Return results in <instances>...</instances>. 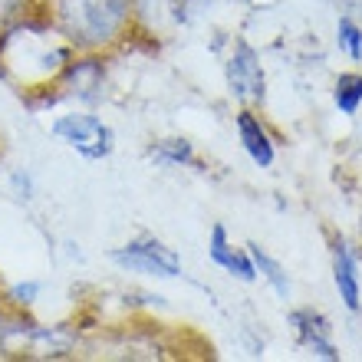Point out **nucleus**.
<instances>
[{"mask_svg": "<svg viewBox=\"0 0 362 362\" xmlns=\"http://www.w3.org/2000/svg\"><path fill=\"white\" fill-rule=\"evenodd\" d=\"M115 267L129 270V274H148V276H162V280H172V276H181V257L178 250L168 247L162 238L155 234H139L129 244L115 247L112 254Z\"/></svg>", "mask_w": 362, "mask_h": 362, "instance_id": "obj_3", "label": "nucleus"}, {"mask_svg": "<svg viewBox=\"0 0 362 362\" xmlns=\"http://www.w3.org/2000/svg\"><path fill=\"white\" fill-rule=\"evenodd\" d=\"M234 125H238L240 148L247 152L250 162L257 168H270L276 162V145H274V135L267 132V125L260 122V115L254 109H240L234 115Z\"/></svg>", "mask_w": 362, "mask_h": 362, "instance_id": "obj_9", "label": "nucleus"}, {"mask_svg": "<svg viewBox=\"0 0 362 362\" xmlns=\"http://www.w3.org/2000/svg\"><path fill=\"white\" fill-rule=\"evenodd\" d=\"M53 135L89 162H103L115 148V132L93 112H66L53 119Z\"/></svg>", "mask_w": 362, "mask_h": 362, "instance_id": "obj_4", "label": "nucleus"}, {"mask_svg": "<svg viewBox=\"0 0 362 362\" xmlns=\"http://www.w3.org/2000/svg\"><path fill=\"white\" fill-rule=\"evenodd\" d=\"M290 326H293V336L296 343L310 349L316 359H326V362H339V349L333 343V326L326 320L320 310L313 306H300V310H290Z\"/></svg>", "mask_w": 362, "mask_h": 362, "instance_id": "obj_7", "label": "nucleus"}, {"mask_svg": "<svg viewBox=\"0 0 362 362\" xmlns=\"http://www.w3.org/2000/svg\"><path fill=\"white\" fill-rule=\"evenodd\" d=\"M43 293V284L40 280H20V284H10L7 286V303L13 310H30V306L40 300Z\"/></svg>", "mask_w": 362, "mask_h": 362, "instance_id": "obj_16", "label": "nucleus"}, {"mask_svg": "<svg viewBox=\"0 0 362 362\" xmlns=\"http://www.w3.org/2000/svg\"><path fill=\"white\" fill-rule=\"evenodd\" d=\"M148 158L162 165H194V145L188 139H158V142L148 148Z\"/></svg>", "mask_w": 362, "mask_h": 362, "instance_id": "obj_12", "label": "nucleus"}, {"mask_svg": "<svg viewBox=\"0 0 362 362\" xmlns=\"http://www.w3.org/2000/svg\"><path fill=\"white\" fill-rule=\"evenodd\" d=\"M208 257L211 264H218L224 274L238 276L240 284H254L257 280V267H254V257H250L247 247H234L228 240V230L224 224H214L208 238Z\"/></svg>", "mask_w": 362, "mask_h": 362, "instance_id": "obj_8", "label": "nucleus"}, {"mask_svg": "<svg viewBox=\"0 0 362 362\" xmlns=\"http://www.w3.org/2000/svg\"><path fill=\"white\" fill-rule=\"evenodd\" d=\"M336 43H339V49L349 59H356V63L362 59V27L356 20L339 17V23H336Z\"/></svg>", "mask_w": 362, "mask_h": 362, "instance_id": "obj_15", "label": "nucleus"}, {"mask_svg": "<svg viewBox=\"0 0 362 362\" xmlns=\"http://www.w3.org/2000/svg\"><path fill=\"white\" fill-rule=\"evenodd\" d=\"M49 20L76 53H109L135 30V0H47Z\"/></svg>", "mask_w": 362, "mask_h": 362, "instance_id": "obj_2", "label": "nucleus"}, {"mask_svg": "<svg viewBox=\"0 0 362 362\" xmlns=\"http://www.w3.org/2000/svg\"><path fill=\"white\" fill-rule=\"evenodd\" d=\"M10 181H13V188L20 191L17 198H30V178H27V175H23V172H13V178H10Z\"/></svg>", "mask_w": 362, "mask_h": 362, "instance_id": "obj_17", "label": "nucleus"}, {"mask_svg": "<svg viewBox=\"0 0 362 362\" xmlns=\"http://www.w3.org/2000/svg\"><path fill=\"white\" fill-rule=\"evenodd\" d=\"M250 257H254V267H257V276L264 280V284H270V290H274L280 300H290V276H286V267L280 264L276 257H270L267 250L260 247V244H247Z\"/></svg>", "mask_w": 362, "mask_h": 362, "instance_id": "obj_11", "label": "nucleus"}, {"mask_svg": "<svg viewBox=\"0 0 362 362\" xmlns=\"http://www.w3.org/2000/svg\"><path fill=\"white\" fill-rule=\"evenodd\" d=\"M4 320H7V316H4V310H0V329H4Z\"/></svg>", "mask_w": 362, "mask_h": 362, "instance_id": "obj_19", "label": "nucleus"}, {"mask_svg": "<svg viewBox=\"0 0 362 362\" xmlns=\"http://www.w3.org/2000/svg\"><path fill=\"white\" fill-rule=\"evenodd\" d=\"M224 76H228V89L230 95L238 99L244 109H257L267 99V76H264V66H260L257 49L238 40L234 43V53L224 63Z\"/></svg>", "mask_w": 362, "mask_h": 362, "instance_id": "obj_5", "label": "nucleus"}, {"mask_svg": "<svg viewBox=\"0 0 362 362\" xmlns=\"http://www.w3.org/2000/svg\"><path fill=\"white\" fill-rule=\"evenodd\" d=\"M43 10H47V0H0V33Z\"/></svg>", "mask_w": 362, "mask_h": 362, "instance_id": "obj_14", "label": "nucleus"}, {"mask_svg": "<svg viewBox=\"0 0 362 362\" xmlns=\"http://www.w3.org/2000/svg\"><path fill=\"white\" fill-rule=\"evenodd\" d=\"M73 57V43L59 33L47 10L0 33V76L20 95L40 93L43 103H57V83Z\"/></svg>", "mask_w": 362, "mask_h": 362, "instance_id": "obj_1", "label": "nucleus"}, {"mask_svg": "<svg viewBox=\"0 0 362 362\" xmlns=\"http://www.w3.org/2000/svg\"><path fill=\"white\" fill-rule=\"evenodd\" d=\"M105 86V66H103V53H76L69 59V66L63 69V76L57 83L59 99H79V103H95L103 95Z\"/></svg>", "mask_w": 362, "mask_h": 362, "instance_id": "obj_6", "label": "nucleus"}, {"mask_svg": "<svg viewBox=\"0 0 362 362\" xmlns=\"http://www.w3.org/2000/svg\"><path fill=\"white\" fill-rule=\"evenodd\" d=\"M329 254H333V284L339 300L346 303V310H359V274H356V257L349 244L343 238H333L329 244Z\"/></svg>", "mask_w": 362, "mask_h": 362, "instance_id": "obj_10", "label": "nucleus"}, {"mask_svg": "<svg viewBox=\"0 0 362 362\" xmlns=\"http://www.w3.org/2000/svg\"><path fill=\"white\" fill-rule=\"evenodd\" d=\"M333 103L343 115H356L362 105V76L359 73H343L333 83Z\"/></svg>", "mask_w": 362, "mask_h": 362, "instance_id": "obj_13", "label": "nucleus"}, {"mask_svg": "<svg viewBox=\"0 0 362 362\" xmlns=\"http://www.w3.org/2000/svg\"><path fill=\"white\" fill-rule=\"evenodd\" d=\"M168 4H172V10H178V17H181V10H185V7H188V4H191V0H168Z\"/></svg>", "mask_w": 362, "mask_h": 362, "instance_id": "obj_18", "label": "nucleus"}]
</instances>
